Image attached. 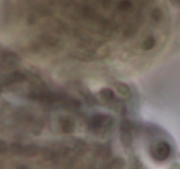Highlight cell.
<instances>
[{"label": "cell", "mask_w": 180, "mask_h": 169, "mask_svg": "<svg viewBox=\"0 0 180 169\" xmlns=\"http://www.w3.org/2000/svg\"><path fill=\"white\" fill-rule=\"evenodd\" d=\"M6 150V144H5L4 142H2V141H0V153L5 152Z\"/></svg>", "instance_id": "1"}]
</instances>
